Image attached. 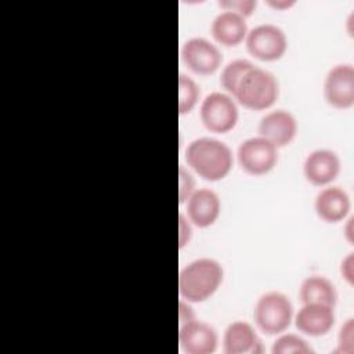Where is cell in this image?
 I'll use <instances>...</instances> for the list:
<instances>
[{"label": "cell", "mask_w": 354, "mask_h": 354, "mask_svg": "<svg viewBox=\"0 0 354 354\" xmlns=\"http://www.w3.org/2000/svg\"><path fill=\"white\" fill-rule=\"evenodd\" d=\"M181 61L196 75H212L223 62V53L206 37L194 36L185 40L180 50Z\"/></svg>", "instance_id": "8"}, {"label": "cell", "mask_w": 354, "mask_h": 354, "mask_svg": "<svg viewBox=\"0 0 354 354\" xmlns=\"http://www.w3.org/2000/svg\"><path fill=\"white\" fill-rule=\"evenodd\" d=\"M272 354H311L314 353L308 342L296 333H279L271 347Z\"/></svg>", "instance_id": "21"}, {"label": "cell", "mask_w": 354, "mask_h": 354, "mask_svg": "<svg viewBox=\"0 0 354 354\" xmlns=\"http://www.w3.org/2000/svg\"><path fill=\"white\" fill-rule=\"evenodd\" d=\"M224 279V268L212 257H199L185 264L178 272V293L189 303L210 299Z\"/></svg>", "instance_id": "2"}, {"label": "cell", "mask_w": 354, "mask_h": 354, "mask_svg": "<svg viewBox=\"0 0 354 354\" xmlns=\"http://www.w3.org/2000/svg\"><path fill=\"white\" fill-rule=\"evenodd\" d=\"M279 95L277 76L261 66L253 65L239 80L234 100L236 104L252 111H266L271 108Z\"/></svg>", "instance_id": "3"}, {"label": "cell", "mask_w": 354, "mask_h": 354, "mask_svg": "<svg viewBox=\"0 0 354 354\" xmlns=\"http://www.w3.org/2000/svg\"><path fill=\"white\" fill-rule=\"evenodd\" d=\"M184 158L189 169L207 181H220L228 176L234 165L231 148L214 137H198L192 140Z\"/></svg>", "instance_id": "1"}, {"label": "cell", "mask_w": 354, "mask_h": 354, "mask_svg": "<svg viewBox=\"0 0 354 354\" xmlns=\"http://www.w3.org/2000/svg\"><path fill=\"white\" fill-rule=\"evenodd\" d=\"M297 119L286 109H272L261 116L257 131L259 136L272 142L277 148L286 147L290 144L297 134Z\"/></svg>", "instance_id": "12"}, {"label": "cell", "mask_w": 354, "mask_h": 354, "mask_svg": "<svg viewBox=\"0 0 354 354\" xmlns=\"http://www.w3.org/2000/svg\"><path fill=\"white\" fill-rule=\"evenodd\" d=\"M314 209L317 216L325 223H339L348 216L351 201L342 187L326 185L317 194Z\"/></svg>", "instance_id": "16"}, {"label": "cell", "mask_w": 354, "mask_h": 354, "mask_svg": "<svg viewBox=\"0 0 354 354\" xmlns=\"http://www.w3.org/2000/svg\"><path fill=\"white\" fill-rule=\"evenodd\" d=\"M199 118L209 131L218 134L228 133L238 123V104L225 91H212L201 102Z\"/></svg>", "instance_id": "5"}, {"label": "cell", "mask_w": 354, "mask_h": 354, "mask_svg": "<svg viewBox=\"0 0 354 354\" xmlns=\"http://www.w3.org/2000/svg\"><path fill=\"white\" fill-rule=\"evenodd\" d=\"M185 214L192 223L199 228H206L213 225L221 212V201L217 192L210 188L202 187L196 188L189 198L185 201Z\"/></svg>", "instance_id": "14"}, {"label": "cell", "mask_w": 354, "mask_h": 354, "mask_svg": "<svg viewBox=\"0 0 354 354\" xmlns=\"http://www.w3.org/2000/svg\"><path fill=\"white\" fill-rule=\"evenodd\" d=\"M195 318H196V315H195V311L191 307L189 301L180 299V301H178V325L189 322Z\"/></svg>", "instance_id": "27"}, {"label": "cell", "mask_w": 354, "mask_h": 354, "mask_svg": "<svg viewBox=\"0 0 354 354\" xmlns=\"http://www.w3.org/2000/svg\"><path fill=\"white\" fill-rule=\"evenodd\" d=\"M218 6L221 7V10L234 11L246 18L254 11L257 1L256 0H220Z\"/></svg>", "instance_id": "24"}, {"label": "cell", "mask_w": 354, "mask_h": 354, "mask_svg": "<svg viewBox=\"0 0 354 354\" xmlns=\"http://www.w3.org/2000/svg\"><path fill=\"white\" fill-rule=\"evenodd\" d=\"M192 238V223L183 212L178 213V246L183 249Z\"/></svg>", "instance_id": "25"}, {"label": "cell", "mask_w": 354, "mask_h": 354, "mask_svg": "<svg viewBox=\"0 0 354 354\" xmlns=\"http://www.w3.org/2000/svg\"><path fill=\"white\" fill-rule=\"evenodd\" d=\"M201 87L189 75H178V112L189 113L199 102Z\"/></svg>", "instance_id": "20"}, {"label": "cell", "mask_w": 354, "mask_h": 354, "mask_svg": "<svg viewBox=\"0 0 354 354\" xmlns=\"http://www.w3.org/2000/svg\"><path fill=\"white\" fill-rule=\"evenodd\" d=\"M196 189L194 174L184 166H178V201L184 203L189 195Z\"/></svg>", "instance_id": "23"}, {"label": "cell", "mask_w": 354, "mask_h": 354, "mask_svg": "<svg viewBox=\"0 0 354 354\" xmlns=\"http://www.w3.org/2000/svg\"><path fill=\"white\" fill-rule=\"evenodd\" d=\"M248 53L260 61H277L288 50V37L285 30L270 22L254 25L245 37Z\"/></svg>", "instance_id": "6"}, {"label": "cell", "mask_w": 354, "mask_h": 354, "mask_svg": "<svg viewBox=\"0 0 354 354\" xmlns=\"http://www.w3.org/2000/svg\"><path fill=\"white\" fill-rule=\"evenodd\" d=\"M340 173L339 155L328 148L311 151L303 162V174L314 185H328Z\"/></svg>", "instance_id": "13"}, {"label": "cell", "mask_w": 354, "mask_h": 354, "mask_svg": "<svg viewBox=\"0 0 354 354\" xmlns=\"http://www.w3.org/2000/svg\"><path fill=\"white\" fill-rule=\"evenodd\" d=\"M340 274L348 285L354 283V253L350 252L340 261Z\"/></svg>", "instance_id": "26"}, {"label": "cell", "mask_w": 354, "mask_h": 354, "mask_svg": "<svg viewBox=\"0 0 354 354\" xmlns=\"http://www.w3.org/2000/svg\"><path fill=\"white\" fill-rule=\"evenodd\" d=\"M354 319L348 318L339 329L337 333V353L353 354L354 351Z\"/></svg>", "instance_id": "22"}, {"label": "cell", "mask_w": 354, "mask_h": 354, "mask_svg": "<svg viewBox=\"0 0 354 354\" xmlns=\"http://www.w3.org/2000/svg\"><path fill=\"white\" fill-rule=\"evenodd\" d=\"M324 98L337 109L354 105V66L343 62L333 65L324 79Z\"/></svg>", "instance_id": "9"}, {"label": "cell", "mask_w": 354, "mask_h": 354, "mask_svg": "<svg viewBox=\"0 0 354 354\" xmlns=\"http://www.w3.org/2000/svg\"><path fill=\"white\" fill-rule=\"evenodd\" d=\"M261 340L252 324L246 321H232L223 333V351L225 354H260Z\"/></svg>", "instance_id": "15"}, {"label": "cell", "mask_w": 354, "mask_h": 354, "mask_svg": "<svg viewBox=\"0 0 354 354\" xmlns=\"http://www.w3.org/2000/svg\"><path fill=\"white\" fill-rule=\"evenodd\" d=\"M266 3L275 10H288L296 4V0H267Z\"/></svg>", "instance_id": "28"}, {"label": "cell", "mask_w": 354, "mask_h": 354, "mask_svg": "<svg viewBox=\"0 0 354 354\" xmlns=\"http://www.w3.org/2000/svg\"><path fill=\"white\" fill-rule=\"evenodd\" d=\"M248 30L246 18L228 10H221L210 24L213 39L225 47H235L245 41Z\"/></svg>", "instance_id": "17"}, {"label": "cell", "mask_w": 354, "mask_h": 354, "mask_svg": "<svg viewBox=\"0 0 354 354\" xmlns=\"http://www.w3.org/2000/svg\"><path fill=\"white\" fill-rule=\"evenodd\" d=\"M236 159L246 173L252 176H263L277 166L278 148L264 137L253 136L238 145Z\"/></svg>", "instance_id": "7"}, {"label": "cell", "mask_w": 354, "mask_h": 354, "mask_svg": "<svg viewBox=\"0 0 354 354\" xmlns=\"http://www.w3.org/2000/svg\"><path fill=\"white\" fill-rule=\"evenodd\" d=\"M353 220H354V217H353V216H348V218H347V221H346V225H344V236H346V241H347L348 243H353V236H354Z\"/></svg>", "instance_id": "29"}, {"label": "cell", "mask_w": 354, "mask_h": 354, "mask_svg": "<svg viewBox=\"0 0 354 354\" xmlns=\"http://www.w3.org/2000/svg\"><path fill=\"white\" fill-rule=\"evenodd\" d=\"M180 348L187 354H213L218 347L217 330L198 318L178 325Z\"/></svg>", "instance_id": "10"}, {"label": "cell", "mask_w": 354, "mask_h": 354, "mask_svg": "<svg viewBox=\"0 0 354 354\" xmlns=\"http://www.w3.org/2000/svg\"><path fill=\"white\" fill-rule=\"evenodd\" d=\"M336 321L332 306L322 303H303L295 313L296 329L310 337H321L330 332Z\"/></svg>", "instance_id": "11"}, {"label": "cell", "mask_w": 354, "mask_h": 354, "mask_svg": "<svg viewBox=\"0 0 354 354\" xmlns=\"http://www.w3.org/2000/svg\"><path fill=\"white\" fill-rule=\"evenodd\" d=\"M254 64L246 58H235L227 62L220 73V84L224 91L230 95H234L235 88L241 77L253 66Z\"/></svg>", "instance_id": "19"}, {"label": "cell", "mask_w": 354, "mask_h": 354, "mask_svg": "<svg viewBox=\"0 0 354 354\" xmlns=\"http://www.w3.org/2000/svg\"><path fill=\"white\" fill-rule=\"evenodd\" d=\"M299 297L301 303H322L335 307L337 301V290L329 278L314 274L301 281Z\"/></svg>", "instance_id": "18"}, {"label": "cell", "mask_w": 354, "mask_h": 354, "mask_svg": "<svg viewBox=\"0 0 354 354\" xmlns=\"http://www.w3.org/2000/svg\"><path fill=\"white\" fill-rule=\"evenodd\" d=\"M295 315L290 299L278 290H268L259 296L253 308L256 326L266 335L277 336L285 332Z\"/></svg>", "instance_id": "4"}]
</instances>
